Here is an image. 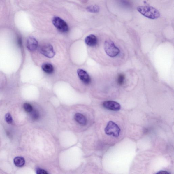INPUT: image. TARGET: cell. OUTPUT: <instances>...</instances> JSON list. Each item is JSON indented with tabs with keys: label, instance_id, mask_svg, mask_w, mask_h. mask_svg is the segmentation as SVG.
<instances>
[{
	"label": "cell",
	"instance_id": "5bb4252c",
	"mask_svg": "<svg viewBox=\"0 0 174 174\" xmlns=\"http://www.w3.org/2000/svg\"><path fill=\"white\" fill-rule=\"evenodd\" d=\"M125 77V75L122 73H121L118 75V83L119 85H122L124 83Z\"/></svg>",
	"mask_w": 174,
	"mask_h": 174
},
{
	"label": "cell",
	"instance_id": "d6986e66",
	"mask_svg": "<svg viewBox=\"0 0 174 174\" xmlns=\"http://www.w3.org/2000/svg\"><path fill=\"white\" fill-rule=\"evenodd\" d=\"M18 43L20 47L22 46V40L21 37L18 36L17 38Z\"/></svg>",
	"mask_w": 174,
	"mask_h": 174
},
{
	"label": "cell",
	"instance_id": "7a4b0ae2",
	"mask_svg": "<svg viewBox=\"0 0 174 174\" xmlns=\"http://www.w3.org/2000/svg\"><path fill=\"white\" fill-rule=\"evenodd\" d=\"M104 49L106 54L112 58L117 56L120 52L119 49L110 40L106 41L104 43Z\"/></svg>",
	"mask_w": 174,
	"mask_h": 174
},
{
	"label": "cell",
	"instance_id": "3957f363",
	"mask_svg": "<svg viewBox=\"0 0 174 174\" xmlns=\"http://www.w3.org/2000/svg\"><path fill=\"white\" fill-rule=\"evenodd\" d=\"M104 131L106 135L117 138L119 136L121 130L117 124L110 121L108 122Z\"/></svg>",
	"mask_w": 174,
	"mask_h": 174
},
{
	"label": "cell",
	"instance_id": "9a60e30c",
	"mask_svg": "<svg viewBox=\"0 0 174 174\" xmlns=\"http://www.w3.org/2000/svg\"><path fill=\"white\" fill-rule=\"evenodd\" d=\"M24 108L26 112L29 113L33 110L32 106L28 103H25L24 104Z\"/></svg>",
	"mask_w": 174,
	"mask_h": 174
},
{
	"label": "cell",
	"instance_id": "5b68a950",
	"mask_svg": "<svg viewBox=\"0 0 174 174\" xmlns=\"http://www.w3.org/2000/svg\"><path fill=\"white\" fill-rule=\"evenodd\" d=\"M40 52L45 56L49 58L54 57L55 52L52 46L50 44L45 45L40 49Z\"/></svg>",
	"mask_w": 174,
	"mask_h": 174
},
{
	"label": "cell",
	"instance_id": "ac0fdd59",
	"mask_svg": "<svg viewBox=\"0 0 174 174\" xmlns=\"http://www.w3.org/2000/svg\"><path fill=\"white\" fill-rule=\"evenodd\" d=\"M36 173L38 174H47L48 173L44 170L38 168L36 171Z\"/></svg>",
	"mask_w": 174,
	"mask_h": 174
},
{
	"label": "cell",
	"instance_id": "9c48e42d",
	"mask_svg": "<svg viewBox=\"0 0 174 174\" xmlns=\"http://www.w3.org/2000/svg\"><path fill=\"white\" fill-rule=\"evenodd\" d=\"M85 43L88 46H94L97 44V39L94 35L91 34L88 36L85 39Z\"/></svg>",
	"mask_w": 174,
	"mask_h": 174
},
{
	"label": "cell",
	"instance_id": "2e32d148",
	"mask_svg": "<svg viewBox=\"0 0 174 174\" xmlns=\"http://www.w3.org/2000/svg\"><path fill=\"white\" fill-rule=\"evenodd\" d=\"M31 112V116L33 119L34 120L38 119L39 116V114L37 110H33Z\"/></svg>",
	"mask_w": 174,
	"mask_h": 174
},
{
	"label": "cell",
	"instance_id": "ba28073f",
	"mask_svg": "<svg viewBox=\"0 0 174 174\" xmlns=\"http://www.w3.org/2000/svg\"><path fill=\"white\" fill-rule=\"evenodd\" d=\"M26 46L29 50L34 51L37 48L38 43L36 38L33 37H30L27 40Z\"/></svg>",
	"mask_w": 174,
	"mask_h": 174
},
{
	"label": "cell",
	"instance_id": "277c9868",
	"mask_svg": "<svg viewBox=\"0 0 174 174\" xmlns=\"http://www.w3.org/2000/svg\"><path fill=\"white\" fill-rule=\"evenodd\" d=\"M52 22L55 27L61 32H66L68 31V25L66 22L61 18L55 17L53 18Z\"/></svg>",
	"mask_w": 174,
	"mask_h": 174
},
{
	"label": "cell",
	"instance_id": "8992f818",
	"mask_svg": "<svg viewBox=\"0 0 174 174\" xmlns=\"http://www.w3.org/2000/svg\"><path fill=\"white\" fill-rule=\"evenodd\" d=\"M103 106L106 109L114 111H118L121 109V106L118 102L113 101H104Z\"/></svg>",
	"mask_w": 174,
	"mask_h": 174
},
{
	"label": "cell",
	"instance_id": "6da1fadb",
	"mask_svg": "<svg viewBox=\"0 0 174 174\" xmlns=\"http://www.w3.org/2000/svg\"><path fill=\"white\" fill-rule=\"evenodd\" d=\"M137 9L142 15L149 19H157L160 15L158 10L151 6H140Z\"/></svg>",
	"mask_w": 174,
	"mask_h": 174
},
{
	"label": "cell",
	"instance_id": "e0dca14e",
	"mask_svg": "<svg viewBox=\"0 0 174 174\" xmlns=\"http://www.w3.org/2000/svg\"><path fill=\"white\" fill-rule=\"evenodd\" d=\"M5 119L6 122L8 124H11L12 122V118L11 115L9 113H8L6 115Z\"/></svg>",
	"mask_w": 174,
	"mask_h": 174
},
{
	"label": "cell",
	"instance_id": "8fae6325",
	"mask_svg": "<svg viewBox=\"0 0 174 174\" xmlns=\"http://www.w3.org/2000/svg\"><path fill=\"white\" fill-rule=\"evenodd\" d=\"M14 163L16 166L22 167L25 164V160L23 157H17L14 159Z\"/></svg>",
	"mask_w": 174,
	"mask_h": 174
},
{
	"label": "cell",
	"instance_id": "7c38bea8",
	"mask_svg": "<svg viewBox=\"0 0 174 174\" xmlns=\"http://www.w3.org/2000/svg\"><path fill=\"white\" fill-rule=\"evenodd\" d=\"M42 67L43 70L47 73H51L54 71V67L50 63H45L42 65Z\"/></svg>",
	"mask_w": 174,
	"mask_h": 174
},
{
	"label": "cell",
	"instance_id": "ffe728a7",
	"mask_svg": "<svg viewBox=\"0 0 174 174\" xmlns=\"http://www.w3.org/2000/svg\"><path fill=\"white\" fill-rule=\"evenodd\" d=\"M157 173L159 174H169V173L167 171H159V172Z\"/></svg>",
	"mask_w": 174,
	"mask_h": 174
},
{
	"label": "cell",
	"instance_id": "30bf717a",
	"mask_svg": "<svg viewBox=\"0 0 174 174\" xmlns=\"http://www.w3.org/2000/svg\"><path fill=\"white\" fill-rule=\"evenodd\" d=\"M75 119L76 121L82 125H85L87 124V120L85 117L80 113H77L75 115Z\"/></svg>",
	"mask_w": 174,
	"mask_h": 174
},
{
	"label": "cell",
	"instance_id": "4fadbf2b",
	"mask_svg": "<svg viewBox=\"0 0 174 174\" xmlns=\"http://www.w3.org/2000/svg\"><path fill=\"white\" fill-rule=\"evenodd\" d=\"M87 10L88 11L93 13H97L99 11L100 8L99 6H90L87 8Z\"/></svg>",
	"mask_w": 174,
	"mask_h": 174
},
{
	"label": "cell",
	"instance_id": "52a82bcc",
	"mask_svg": "<svg viewBox=\"0 0 174 174\" xmlns=\"http://www.w3.org/2000/svg\"><path fill=\"white\" fill-rule=\"evenodd\" d=\"M77 74L81 80L86 84H89L91 81V79L88 73L82 69L77 70Z\"/></svg>",
	"mask_w": 174,
	"mask_h": 174
}]
</instances>
